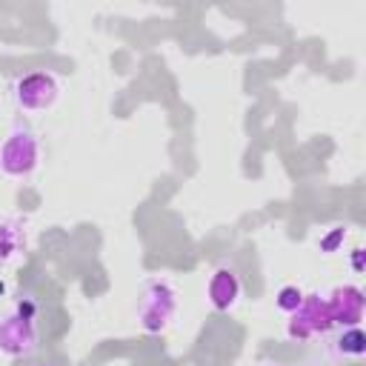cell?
Masks as SVG:
<instances>
[{"label":"cell","mask_w":366,"mask_h":366,"mask_svg":"<svg viewBox=\"0 0 366 366\" xmlns=\"http://www.w3.org/2000/svg\"><path fill=\"white\" fill-rule=\"evenodd\" d=\"M37 160H40V146H37V137L31 134V129H26V126L11 129L9 137L0 146V169H3V174L26 177V174L34 172Z\"/></svg>","instance_id":"obj_1"},{"label":"cell","mask_w":366,"mask_h":366,"mask_svg":"<svg viewBox=\"0 0 366 366\" xmlns=\"http://www.w3.org/2000/svg\"><path fill=\"white\" fill-rule=\"evenodd\" d=\"M174 309H177V295H174L172 283L149 280L140 295V303H137V320L146 332H160L172 320Z\"/></svg>","instance_id":"obj_2"},{"label":"cell","mask_w":366,"mask_h":366,"mask_svg":"<svg viewBox=\"0 0 366 366\" xmlns=\"http://www.w3.org/2000/svg\"><path fill=\"white\" fill-rule=\"evenodd\" d=\"M37 346V323L31 317V306L23 312H11L6 317H0V352L20 357V355H31Z\"/></svg>","instance_id":"obj_3"},{"label":"cell","mask_w":366,"mask_h":366,"mask_svg":"<svg viewBox=\"0 0 366 366\" xmlns=\"http://www.w3.org/2000/svg\"><path fill=\"white\" fill-rule=\"evenodd\" d=\"M332 326H335V323H332V317H329L326 297H320V295H306L303 303L292 312V320H289L286 332H289V337L306 340V337H315V335L329 332Z\"/></svg>","instance_id":"obj_4"},{"label":"cell","mask_w":366,"mask_h":366,"mask_svg":"<svg viewBox=\"0 0 366 366\" xmlns=\"http://www.w3.org/2000/svg\"><path fill=\"white\" fill-rule=\"evenodd\" d=\"M57 80L49 71H29L14 83V100L20 109L43 112L57 100Z\"/></svg>","instance_id":"obj_5"},{"label":"cell","mask_w":366,"mask_h":366,"mask_svg":"<svg viewBox=\"0 0 366 366\" xmlns=\"http://www.w3.org/2000/svg\"><path fill=\"white\" fill-rule=\"evenodd\" d=\"M326 306H329L332 323H337V326L346 329V326H357L360 323L366 297H363V289L360 286H337L326 297Z\"/></svg>","instance_id":"obj_6"},{"label":"cell","mask_w":366,"mask_h":366,"mask_svg":"<svg viewBox=\"0 0 366 366\" xmlns=\"http://www.w3.org/2000/svg\"><path fill=\"white\" fill-rule=\"evenodd\" d=\"M206 297L209 303L217 309V312H229L237 297H240V277L234 272V266H217L209 277V286H206Z\"/></svg>","instance_id":"obj_7"},{"label":"cell","mask_w":366,"mask_h":366,"mask_svg":"<svg viewBox=\"0 0 366 366\" xmlns=\"http://www.w3.org/2000/svg\"><path fill=\"white\" fill-rule=\"evenodd\" d=\"M335 352L340 357H360L366 352V335L360 326H346L337 337H335Z\"/></svg>","instance_id":"obj_8"},{"label":"cell","mask_w":366,"mask_h":366,"mask_svg":"<svg viewBox=\"0 0 366 366\" xmlns=\"http://www.w3.org/2000/svg\"><path fill=\"white\" fill-rule=\"evenodd\" d=\"M17 252H20V232L11 223H3L0 226V260H9Z\"/></svg>","instance_id":"obj_9"},{"label":"cell","mask_w":366,"mask_h":366,"mask_svg":"<svg viewBox=\"0 0 366 366\" xmlns=\"http://www.w3.org/2000/svg\"><path fill=\"white\" fill-rule=\"evenodd\" d=\"M303 297H306V295H303V292H300L297 286H292V283H289V286H283V289L277 292L274 303H277V309H280V312L292 315V312H295V309H297V306L303 303Z\"/></svg>","instance_id":"obj_10"},{"label":"cell","mask_w":366,"mask_h":366,"mask_svg":"<svg viewBox=\"0 0 366 366\" xmlns=\"http://www.w3.org/2000/svg\"><path fill=\"white\" fill-rule=\"evenodd\" d=\"M343 237H346V229H343V226H335V232H332L329 237H323V240H320V249H323V252H332Z\"/></svg>","instance_id":"obj_11"},{"label":"cell","mask_w":366,"mask_h":366,"mask_svg":"<svg viewBox=\"0 0 366 366\" xmlns=\"http://www.w3.org/2000/svg\"><path fill=\"white\" fill-rule=\"evenodd\" d=\"M360 257H363V249H355V260H352V263H355V269H357V272L363 269V260H360Z\"/></svg>","instance_id":"obj_12"},{"label":"cell","mask_w":366,"mask_h":366,"mask_svg":"<svg viewBox=\"0 0 366 366\" xmlns=\"http://www.w3.org/2000/svg\"><path fill=\"white\" fill-rule=\"evenodd\" d=\"M37 366H46V363H37Z\"/></svg>","instance_id":"obj_13"}]
</instances>
